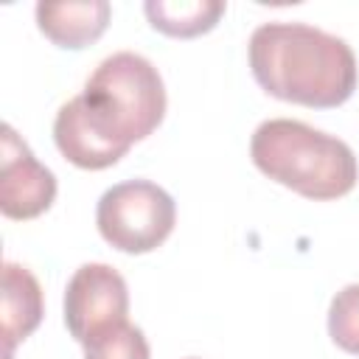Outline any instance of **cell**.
Masks as SVG:
<instances>
[{
	"mask_svg": "<svg viewBox=\"0 0 359 359\" xmlns=\"http://www.w3.org/2000/svg\"><path fill=\"white\" fill-rule=\"evenodd\" d=\"M42 286L39 280L20 264H3V348L6 359H11V351L17 342L34 334V328L42 323Z\"/></svg>",
	"mask_w": 359,
	"mask_h": 359,
	"instance_id": "obj_9",
	"label": "cell"
},
{
	"mask_svg": "<svg viewBox=\"0 0 359 359\" xmlns=\"http://www.w3.org/2000/svg\"><path fill=\"white\" fill-rule=\"evenodd\" d=\"M191 359H194V356H191Z\"/></svg>",
	"mask_w": 359,
	"mask_h": 359,
	"instance_id": "obj_13",
	"label": "cell"
},
{
	"mask_svg": "<svg viewBox=\"0 0 359 359\" xmlns=\"http://www.w3.org/2000/svg\"><path fill=\"white\" fill-rule=\"evenodd\" d=\"M250 157L261 174L306 199L345 196L359 180L353 149L345 140L292 118L258 123Z\"/></svg>",
	"mask_w": 359,
	"mask_h": 359,
	"instance_id": "obj_2",
	"label": "cell"
},
{
	"mask_svg": "<svg viewBox=\"0 0 359 359\" xmlns=\"http://www.w3.org/2000/svg\"><path fill=\"white\" fill-rule=\"evenodd\" d=\"M53 140L65 160L87 171L109 168L129 151V143H123L107 129V123L90 107L84 93L73 95L67 104L59 107L53 121Z\"/></svg>",
	"mask_w": 359,
	"mask_h": 359,
	"instance_id": "obj_7",
	"label": "cell"
},
{
	"mask_svg": "<svg viewBox=\"0 0 359 359\" xmlns=\"http://www.w3.org/2000/svg\"><path fill=\"white\" fill-rule=\"evenodd\" d=\"M255 81L275 98L303 107H339L356 90L351 45L306 22H264L250 36Z\"/></svg>",
	"mask_w": 359,
	"mask_h": 359,
	"instance_id": "obj_1",
	"label": "cell"
},
{
	"mask_svg": "<svg viewBox=\"0 0 359 359\" xmlns=\"http://www.w3.org/2000/svg\"><path fill=\"white\" fill-rule=\"evenodd\" d=\"M129 314V289L109 264H84L65 289V325L81 345L112 331Z\"/></svg>",
	"mask_w": 359,
	"mask_h": 359,
	"instance_id": "obj_5",
	"label": "cell"
},
{
	"mask_svg": "<svg viewBox=\"0 0 359 359\" xmlns=\"http://www.w3.org/2000/svg\"><path fill=\"white\" fill-rule=\"evenodd\" d=\"M112 17L107 0H81V3H36L39 31L59 48L79 50L95 42Z\"/></svg>",
	"mask_w": 359,
	"mask_h": 359,
	"instance_id": "obj_8",
	"label": "cell"
},
{
	"mask_svg": "<svg viewBox=\"0 0 359 359\" xmlns=\"http://www.w3.org/2000/svg\"><path fill=\"white\" fill-rule=\"evenodd\" d=\"M56 199V177L45 168L14 126H3L0 146V210L8 219H36Z\"/></svg>",
	"mask_w": 359,
	"mask_h": 359,
	"instance_id": "obj_6",
	"label": "cell"
},
{
	"mask_svg": "<svg viewBox=\"0 0 359 359\" xmlns=\"http://www.w3.org/2000/svg\"><path fill=\"white\" fill-rule=\"evenodd\" d=\"M177 205L165 188L149 180H126L107 188L95 208V224L121 252H151L174 230Z\"/></svg>",
	"mask_w": 359,
	"mask_h": 359,
	"instance_id": "obj_4",
	"label": "cell"
},
{
	"mask_svg": "<svg viewBox=\"0 0 359 359\" xmlns=\"http://www.w3.org/2000/svg\"><path fill=\"white\" fill-rule=\"evenodd\" d=\"M328 334L342 351L359 353V283H348L334 294L328 306Z\"/></svg>",
	"mask_w": 359,
	"mask_h": 359,
	"instance_id": "obj_11",
	"label": "cell"
},
{
	"mask_svg": "<svg viewBox=\"0 0 359 359\" xmlns=\"http://www.w3.org/2000/svg\"><path fill=\"white\" fill-rule=\"evenodd\" d=\"M224 8L227 6L222 0H149L143 6L151 28L180 39L210 31L224 14Z\"/></svg>",
	"mask_w": 359,
	"mask_h": 359,
	"instance_id": "obj_10",
	"label": "cell"
},
{
	"mask_svg": "<svg viewBox=\"0 0 359 359\" xmlns=\"http://www.w3.org/2000/svg\"><path fill=\"white\" fill-rule=\"evenodd\" d=\"M84 359H149V342L132 323H121L112 331L84 345Z\"/></svg>",
	"mask_w": 359,
	"mask_h": 359,
	"instance_id": "obj_12",
	"label": "cell"
},
{
	"mask_svg": "<svg viewBox=\"0 0 359 359\" xmlns=\"http://www.w3.org/2000/svg\"><path fill=\"white\" fill-rule=\"evenodd\" d=\"M84 98L107 129L129 146L149 137L165 115V87L160 70L146 56L132 50L107 56L87 79Z\"/></svg>",
	"mask_w": 359,
	"mask_h": 359,
	"instance_id": "obj_3",
	"label": "cell"
}]
</instances>
